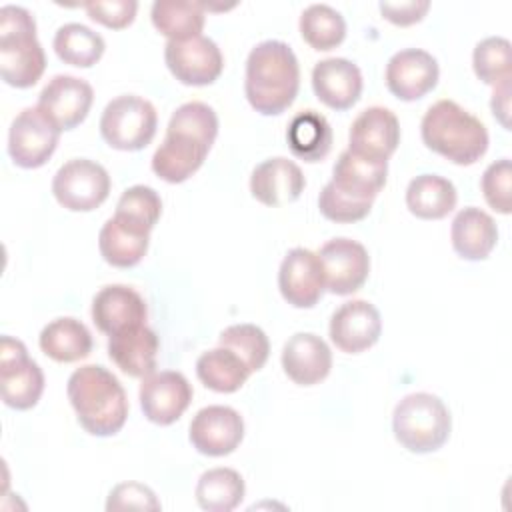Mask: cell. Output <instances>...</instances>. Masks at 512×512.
Returning a JSON list of instances; mask_svg holds the SVG:
<instances>
[{"label":"cell","mask_w":512,"mask_h":512,"mask_svg":"<svg viewBox=\"0 0 512 512\" xmlns=\"http://www.w3.org/2000/svg\"><path fill=\"white\" fill-rule=\"evenodd\" d=\"M218 136V116L204 102H184L166 126V136L152 156V170L170 184L188 180L206 160Z\"/></svg>","instance_id":"6da1fadb"},{"label":"cell","mask_w":512,"mask_h":512,"mask_svg":"<svg viewBox=\"0 0 512 512\" xmlns=\"http://www.w3.org/2000/svg\"><path fill=\"white\" fill-rule=\"evenodd\" d=\"M300 88L294 50L282 40L256 44L246 58L244 92L250 106L264 116H278L292 106Z\"/></svg>","instance_id":"7a4b0ae2"},{"label":"cell","mask_w":512,"mask_h":512,"mask_svg":"<svg viewBox=\"0 0 512 512\" xmlns=\"http://www.w3.org/2000/svg\"><path fill=\"white\" fill-rule=\"evenodd\" d=\"M80 426L92 436H112L128 418V398L120 380L100 364L76 368L66 384Z\"/></svg>","instance_id":"3957f363"},{"label":"cell","mask_w":512,"mask_h":512,"mask_svg":"<svg viewBox=\"0 0 512 512\" xmlns=\"http://www.w3.org/2000/svg\"><path fill=\"white\" fill-rule=\"evenodd\" d=\"M420 136L426 148L458 166L478 162L488 150L486 126L454 100L434 102L422 116Z\"/></svg>","instance_id":"277c9868"},{"label":"cell","mask_w":512,"mask_h":512,"mask_svg":"<svg viewBox=\"0 0 512 512\" xmlns=\"http://www.w3.org/2000/svg\"><path fill=\"white\" fill-rule=\"evenodd\" d=\"M46 70L34 16L14 4L0 8V76L8 86L30 88Z\"/></svg>","instance_id":"5b68a950"},{"label":"cell","mask_w":512,"mask_h":512,"mask_svg":"<svg viewBox=\"0 0 512 512\" xmlns=\"http://www.w3.org/2000/svg\"><path fill=\"white\" fill-rule=\"evenodd\" d=\"M392 430L400 446L408 452L430 454L446 444L452 430V416L436 394L412 392L394 406Z\"/></svg>","instance_id":"8992f818"},{"label":"cell","mask_w":512,"mask_h":512,"mask_svg":"<svg viewBox=\"0 0 512 512\" xmlns=\"http://www.w3.org/2000/svg\"><path fill=\"white\" fill-rule=\"evenodd\" d=\"M158 128V114L150 100L136 94L112 98L100 116V134L104 142L122 152L146 148Z\"/></svg>","instance_id":"52a82bcc"},{"label":"cell","mask_w":512,"mask_h":512,"mask_svg":"<svg viewBox=\"0 0 512 512\" xmlns=\"http://www.w3.org/2000/svg\"><path fill=\"white\" fill-rule=\"evenodd\" d=\"M110 176L106 168L88 158L64 162L52 178L56 202L70 212L96 210L110 194Z\"/></svg>","instance_id":"ba28073f"},{"label":"cell","mask_w":512,"mask_h":512,"mask_svg":"<svg viewBox=\"0 0 512 512\" xmlns=\"http://www.w3.org/2000/svg\"><path fill=\"white\" fill-rule=\"evenodd\" d=\"M0 388L2 400L14 410H30L44 392V372L28 356L24 342L2 336L0 342Z\"/></svg>","instance_id":"9c48e42d"},{"label":"cell","mask_w":512,"mask_h":512,"mask_svg":"<svg viewBox=\"0 0 512 512\" xmlns=\"http://www.w3.org/2000/svg\"><path fill=\"white\" fill-rule=\"evenodd\" d=\"M60 128L38 108H24L10 124L8 154L20 168H40L54 154Z\"/></svg>","instance_id":"30bf717a"},{"label":"cell","mask_w":512,"mask_h":512,"mask_svg":"<svg viewBox=\"0 0 512 512\" xmlns=\"http://www.w3.org/2000/svg\"><path fill=\"white\" fill-rule=\"evenodd\" d=\"M164 62L172 76L186 86L212 84L224 70V56L218 44L202 34L188 40H168Z\"/></svg>","instance_id":"8fae6325"},{"label":"cell","mask_w":512,"mask_h":512,"mask_svg":"<svg viewBox=\"0 0 512 512\" xmlns=\"http://www.w3.org/2000/svg\"><path fill=\"white\" fill-rule=\"evenodd\" d=\"M318 258L324 270L326 290L336 296H348L360 290L370 274L368 250L352 238H332L328 240Z\"/></svg>","instance_id":"7c38bea8"},{"label":"cell","mask_w":512,"mask_h":512,"mask_svg":"<svg viewBox=\"0 0 512 512\" xmlns=\"http://www.w3.org/2000/svg\"><path fill=\"white\" fill-rule=\"evenodd\" d=\"M192 386L182 372L160 370L142 378L138 398L144 416L158 424L168 426L176 422L192 402Z\"/></svg>","instance_id":"4fadbf2b"},{"label":"cell","mask_w":512,"mask_h":512,"mask_svg":"<svg viewBox=\"0 0 512 512\" xmlns=\"http://www.w3.org/2000/svg\"><path fill=\"white\" fill-rule=\"evenodd\" d=\"M188 438L204 456H228L244 438V420L230 406H206L192 418Z\"/></svg>","instance_id":"5bb4252c"},{"label":"cell","mask_w":512,"mask_h":512,"mask_svg":"<svg viewBox=\"0 0 512 512\" xmlns=\"http://www.w3.org/2000/svg\"><path fill=\"white\" fill-rule=\"evenodd\" d=\"M278 288L282 298L294 308L316 306L326 290L318 254L300 246L288 250L280 262Z\"/></svg>","instance_id":"9a60e30c"},{"label":"cell","mask_w":512,"mask_h":512,"mask_svg":"<svg viewBox=\"0 0 512 512\" xmlns=\"http://www.w3.org/2000/svg\"><path fill=\"white\" fill-rule=\"evenodd\" d=\"M436 58L422 48H404L390 56L384 72L388 90L404 102L424 98L438 84Z\"/></svg>","instance_id":"2e32d148"},{"label":"cell","mask_w":512,"mask_h":512,"mask_svg":"<svg viewBox=\"0 0 512 512\" xmlns=\"http://www.w3.org/2000/svg\"><path fill=\"white\" fill-rule=\"evenodd\" d=\"M94 102L92 86L72 74H56L38 96V108L60 128L72 130L82 124Z\"/></svg>","instance_id":"e0dca14e"},{"label":"cell","mask_w":512,"mask_h":512,"mask_svg":"<svg viewBox=\"0 0 512 512\" xmlns=\"http://www.w3.org/2000/svg\"><path fill=\"white\" fill-rule=\"evenodd\" d=\"M400 144V124L392 110L370 106L362 110L348 132V150L368 160H388Z\"/></svg>","instance_id":"ac0fdd59"},{"label":"cell","mask_w":512,"mask_h":512,"mask_svg":"<svg viewBox=\"0 0 512 512\" xmlns=\"http://www.w3.org/2000/svg\"><path fill=\"white\" fill-rule=\"evenodd\" d=\"M330 340L340 352L360 354L374 346L382 334V318L368 300L344 302L330 318Z\"/></svg>","instance_id":"d6986e66"},{"label":"cell","mask_w":512,"mask_h":512,"mask_svg":"<svg viewBox=\"0 0 512 512\" xmlns=\"http://www.w3.org/2000/svg\"><path fill=\"white\" fill-rule=\"evenodd\" d=\"M362 72L348 58H324L312 68L316 98L332 110L352 108L362 94Z\"/></svg>","instance_id":"ffe728a7"},{"label":"cell","mask_w":512,"mask_h":512,"mask_svg":"<svg viewBox=\"0 0 512 512\" xmlns=\"http://www.w3.org/2000/svg\"><path fill=\"white\" fill-rule=\"evenodd\" d=\"M90 314L96 328L112 336L124 328L146 324L148 308L144 298L134 288L124 284H108L96 292Z\"/></svg>","instance_id":"44dd1931"},{"label":"cell","mask_w":512,"mask_h":512,"mask_svg":"<svg viewBox=\"0 0 512 512\" xmlns=\"http://www.w3.org/2000/svg\"><path fill=\"white\" fill-rule=\"evenodd\" d=\"M282 368L294 384L314 386L330 374V346L318 334L296 332L282 348Z\"/></svg>","instance_id":"7402d4cb"},{"label":"cell","mask_w":512,"mask_h":512,"mask_svg":"<svg viewBox=\"0 0 512 512\" xmlns=\"http://www.w3.org/2000/svg\"><path fill=\"white\" fill-rule=\"evenodd\" d=\"M306 178L300 166L284 156L260 162L250 174V192L264 206H284L302 194Z\"/></svg>","instance_id":"603a6c76"},{"label":"cell","mask_w":512,"mask_h":512,"mask_svg":"<svg viewBox=\"0 0 512 512\" xmlns=\"http://www.w3.org/2000/svg\"><path fill=\"white\" fill-rule=\"evenodd\" d=\"M158 336L146 324L124 328L108 336L110 360L132 378H146L156 368L158 358Z\"/></svg>","instance_id":"cb8c5ba5"},{"label":"cell","mask_w":512,"mask_h":512,"mask_svg":"<svg viewBox=\"0 0 512 512\" xmlns=\"http://www.w3.org/2000/svg\"><path fill=\"white\" fill-rule=\"evenodd\" d=\"M386 176L388 160H368L350 150L340 152L332 168L334 186L344 194L366 202H374L386 184Z\"/></svg>","instance_id":"d4e9b609"},{"label":"cell","mask_w":512,"mask_h":512,"mask_svg":"<svg viewBox=\"0 0 512 512\" xmlns=\"http://www.w3.org/2000/svg\"><path fill=\"white\" fill-rule=\"evenodd\" d=\"M450 240L454 252L470 262L484 260L494 250L498 240V228L494 218L476 208L468 206L462 208L450 226Z\"/></svg>","instance_id":"484cf974"},{"label":"cell","mask_w":512,"mask_h":512,"mask_svg":"<svg viewBox=\"0 0 512 512\" xmlns=\"http://www.w3.org/2000/svg\"><path fill=\"white\" fill-rule=\"evenodd\" d=\"M150 232L112 216L104 222L98 234V248L102 258L116 268L136 266L148 252Z\"/></svg>","instance_id":"4316f807"},{"label":"cell","mask_w":512,"mask_h":512,"mask_svg":"<svg viewBox=\"0 0 512 512\" xmlns=\"http://www.w3.org/2000/svg\"><path fill=\"white\" fill-rule=\"evenodd\" d=\"M38 344L40 350L56 362H78L92 352V334L84 322L64 316L42 328Z\"/></svg>","instance_id":"83f0119b"},{"label":"cell","mask_w":512,"mask_h":512,"mask_svg":"<svg viewBox=\"0 0 512 512\" xmlns=\"http://www.w3.org/2000/svg\"><path fill=\"white\" fill-rule=\"evenodd\" d=\"M458 194L454 184L438 174H420L406 188L408 210L422 220H440L456 206Z\"/></svg>","instance_id":"f1b7e54d"},{"label":"cell","mask_w":512,"mask_h":512,"mask_svg":"<svg viewBox=\"0 0 512 512\" xmlns=\"http://www.w3.org/2000/svg\"><path fill=\"white\" fill-rule=\"evenodd\" d=\"M286 140L296 158L304 162H320L332 148V128L324 114L302 110L290 120Z\"/></svg>","instance_id":"f546056e"},{"label":"cell","mask_w":512,"mask_h":512,"mask_svg":"<svg viewBox=\"0 0 512 512\" xmlns=\"http://www.w3.org/2000/svg\"><path fill=\"white\" fill-rule=\"evenodd\" d=\"M196 374L206 388L220 394H230L240 390L252 372L234 350L218 346L198 356Z\"/></svg>","instance_id":"4dcf8cb0"},{"label":"cell","mask_w":512,"mask_h":512,"mask_svg":"<svg viewBox=\"0 0 512 512\" xmlns=\"http://www.w3.org/2000/svg\"><path fill=\"white\" fill-rule=\"evenodd\" d=\"M154 28L168 40H188L200 36L204 28V6L190 0H156L150 10Z\"/></svg>","instance_id":"1f68e13d"},{"label":"cell","mask_w":512,"mask_h":512,"mask_svg":"<svg viewBox=\"0 0 512 512\" xmlns=\"http://www.w3.org/2000/svg\"><path fill=\"white\" fill-rule=\"evenodd\" d=\"M246 484L244 478L232 468H210L196 484L194 496L202 510L208 512H230L244 500Z\"/></svg>","instance_id":"d6a6232c"},{"label":"cell","mask_w":512,"mask_h":512,"mask_svg":"<svg viewBox=\"0 0 512 512\" xmlns=\"http://www.w3.org/2000/svg\"><path fill=\"white\" fill-rule=\"evenodd\" d=\"M52 44L56 56L64 64L78 68L94 66L102 58L106 48L104 38L80 22H68L60 26L54 34Z\"/></svg>","instance_id":"836d02e7"},{"label":"cell","mask_w":512,"mask_h":512,"mask_svg":"<svg viewBox=\"0 0 512 512\" xmlns=\"http://www.w3.org/2000/svg\"><path fill=\"white\" fill-rule=\"evenodd\" d=\"M300 34L314 50H332L346 36V22L342 14L328 4H310L300 14Z\"/></svg>","instance_id":"e575fe53"},{"label":"cell","mask_w":512,"mask_h":512,"mask_svg":"<svg viewBox=\"0 0 512 512\" xmlns=\"http://www.w3.org/2000/svg\"><path fill=\"white\" fill-rule=\"evenodd\" d=\"M218 346L234 350L246 362L250 372H258L270 356L268 336L256 324H232L224 328L218 336Z\"/></svg>","instance_id":"d590c367"},{"label":"cell","mask_w":512,"mask_h":512,"mask_svg":"<svg viewBox=\"0 0 512 512\" xmlns=\"http://www.w3.org/2000/svg\"><path fill=\"white\" fill-rule=\"evenodd\" d=\"M472 68L478 80L488 86L512 80L510 42L502 36H488L480 40L472 52Z\"/></svg>","instance_id":"8d00e7d4"},{"label":"cell","mask_w":512,"mask_h":512,"mask_svg":"<svg viewBox=\"0 0 512 512\" xmlns=\"http://www.w3.org/2000/svg\"><path fill=\"white\" fill-rule=\"evenodd\" d=\"M162 214V200L160 194L144 184H134L122 192L116 204L114 216L146 230L152 232L156 222L160 220Z\"/></svg>","instance_id":"74e56055"},{"label":"cell","mask_w":512,"mask_h":512,"mask_svg":"<svg viewBox=\"0 0 512 512\" xmlns=\"http://www.w3.org/2000/svg\"><path fill=\"white\" fill-rule=\"evenodd\" d=\"M318 208L324 218H328L332 222H340V224H350V222H358V220L366 218L372 210V202L356 200V198L344 194L330 180L318 196Z\"/></svg>","instance_id":"f35d334b"},{"label":"cell","mask_w":512,"mask_h":512,"mask_svg":"<svg viewBox=\"0 0 512 512\" xmlns=\"http://www.w3.org/2000/svg\"><path fill=\"white\" fill-rule=\"evenodd\" d=\"M510 182H512V164L510 158H500L492 162L480 180L484 200L490 208L500 214H510Z\"/></svg>","instance_id":"ab89813d"},{"label":"cell","mask_w":512,"mask_h":512,"mask_svg":"<svg viewBox=\"0 0 512 512\" xmlns=\"http://www.w3.org/2000/svg\"><path fill=\"white\" fill-rule=\"evenodd\" d=\"M160 510L156 494L140 482L116 484L106 500V510Z\"/></svg>","instance_id":"60d3db41"},{"label":"cell","mask_w":512,"mask_h":512,"mask_svg":"<svg viewBox=\"0 0 512 512\" xmlns=\"http://www.w3.org/2000/svg\"><path fill=\"white\" fill-rule=\"evenodd\" d=\"M84 10L94 22H100L106 28L122 30L134 22L138 2L134 0H110V2H88Z\"/></svg>","instance_id":"b9f144b4"},{"label":"cell","mask_w":512,"mask_h":512,"mask_svg":"<svg viewBox=\"0 0 512 512\" xmlns=\"http://www.w3.org/2000/svg\"><path fill=\"white\" fill-rule=\"evenodd\" d=\"M382 16L396 24V26H410V24H416L420 22L428 8H430V2L428 0H408V2H380L378 4Z\"/></svg>","instance_id":"7bdbcfd3"},{"label":"cell","mask_w":512,"mask_h":512,"mask_svg":"<svg viewBox=\"0 0 512 512\" xmlns=\"http://www.w3.org/2000/svg\"><path fill=\"white\" fill-rule=\"evenodd\" d=\"M490 108L494 118L506 128L510 130V80L494 86L492 92V100H490Z\"/></svg>","instance_id":"ee69618b"}]
</instances>
